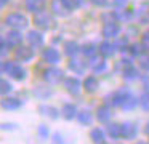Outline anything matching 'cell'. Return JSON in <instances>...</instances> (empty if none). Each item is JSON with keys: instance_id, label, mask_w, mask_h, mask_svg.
<instances>
[{"instance_id": "1", "label": "cell", "mask_w": 149, "mask_h": 144, "mask_svg": "<svg viewBox=\"0 0 149 144\" xmlns=\"http://www.w3.org/2000/svg\"><path fill=\"white\" fill-rule=\"evenodd\" d=\"M3 24L8 29H18V31H24L29 26V18L21 11H11L5 16Z\"/></svg>"}, {"instance_id": "2", "label": "cell", "mask_w": 149, "mask_h": 144, "mask_svg": "<svg viewBox=\"0 0 149 144\" xmlns=\"http://www.w3.org/2000/svg\"><path fill=\"white\" fill-rule=\"evenodd\" d=\"M32 22H34V26H36L37 29H40V31H50V29L55 27V18H53V13L47 11V10L36 13L34 18H32Z\"/></svg>"}, {"instance_id": "3", "label": "cell", "mask_w": 149, "mask_h": 144, "mask_svg": "<svg viewBox=\"0 0 149 144\" xmlns=\"http://www.w3.org/2000/svg\"><path fill=\"white\" fill-rule=\"evenodd\" d=\"M42 79L45 80V83L48 85H59L61 82H64L66 75H64V70L61 67H56L50 64L47 69H43L42 72Z\"/></svg>"}, {"instance_id": "4", "label": "cell", "mask_w": 149, "mask_h": 144, "mask_svg": "<svg viewBox=\"0 0 149 144\" xmlns=\"http://www.w3.org/2000/svg\"><path fill=\"white\" fill-rule=\"evenodd\" d=\"M130 95H132V90L127 88V86H122V88L109 93V95L104 98V101H106V104L111 106V107H122L123 101H125Z\"/></svg>"}, {"instance_id": "5", "label": "cell", "mask_w": 149, "mask_h": 144, "mask_svg": "<svg viewBox=\"0 0 149 144\" xmlns=\"http://www.w3.org/2000/svg\"><path fill=\"white\" fill-rule=\"evenodd\" d=\"M122 32V26H120V21H106L101 27V35H103L106 40H114L117 38Z\"/></svg>"}, {"instance_id": "6", "label": "cell", "mask_w": 149, "mask_h": 144, "mask_svg": "<svg viewBox=\"0 0 149 144\" xmlns=\"http://www.w3.org/2000/svg\"><path fill=\"white\" fill-rule=\"evenodd\" d=\"M36 58V48L31 45H21V47L15 48V59L18 63H31Z\"/></svg>"}, {"instance_id": "7", "label": "cell", "mask_w": 149, "mask_h": 144, "mask_svg": "<svg viewBox=\"0 0 149 144\" xmlns=\"http://www.w3.org/2000/svg\"><path fill=\"white\" fill-rule=\"evenodd\" d=\"M63 85H64L66 91L69 93V95L72 96H79L80 95V91L84 90V82H82L79 77H66L64 82H63Z\"/></svg>"}, {"instance_id": "8", "label": "cell", "mask_w": 149, "mask_h": 144, "mask_svg": "<svg viewBox=\"0 0 149 144\" xmlns=\"http://www.w3.org/2000/svg\"><path fill=\"white\" fill-rule=\"evenodd\" d=\"M3 38L5 42L8 43V47L13 50V48H18V47H21L23 45V42H24V35H23V32L21 31H18V29H10V31L7 32V34L3 35Z\"/></svg>"}, {"instance_id": "9", "label": "cell", "mask_w": 149, "mask_h": 144, "mask_svg": "<svg viewBox=\"0 0 149 144\" xmlns=\"http://www.w3.org/2000/svg\"><path fill=\"white\" fill-rule=\"evenodd\" d=\"M26 40H27V43L32 48H36V50L37 48H43V45H45V37H43L40 29H32V31H29L26 35Z\"/></svg>"}, {"instance_id": "10", "label": "cell", "mask_w": 149, "mask_h": 144, "mask_svg": "<svg viewBox=\"0 0 149 144\" xmlns=\"http://www.w3.org/2000/svg\"><path fill=\"white\" fill-rule=\"evenodd\" d=\"M42 59L45 61L47 64L56 66V64L61 61V53H59V50L55 47H45L42 50Z\"/></svg>"}, {"instance_id": "11", "label": "cell", "mask_w": 149, "mask_h": 144, "mask_svg": "<svg viewBox=\"0 0 149 144\" xmlns=\"http://www.w3.org/2000/svg\"><path fill=\"white\" fill-rule=\"evenodd\" d=\"M122 125V138L125 141H132V139H136L138 136V123L133 120H127L123 122Z\"/></svg>"}, {"instance_id": "12", "label": "cell", "mask_w": 149, "mask_h": 144, "mask_svg": "<svg viewBox=\"0 0 149 144\" xmlns=\"http://www.w3.org/2000/svg\"><path fill=\"white\" fill-rule=\"evenodd\" d=\"M50 11L53 13V16H58V18H66L71 15L64 0H50Z\"/></svg>"}, {"instance_id": "13", "label": "cell", "mask_w": 149, "mask_h": 144, "mask_svg": "<svg viewBox=\"0 0 149 144\" xmlns=\"http://www.w3.org/2000/svg\"><path fill=\"white\" fill-rule=\"evenodd\" d=\"M88 67H90L91 70H93V74H103L104 70L107 69V61L104 56H93L88 59Z\"/></svg>"}, {"instance_id": "14", "label": "cell", "mask_w": 149, "mask_h": 144, "mask_svg": "<svg viewBox=\"0 0 149 144\" xmlns=\"http://www.w3.org/2000/svg\"><path fill=\"white\" fill-rule=\"evenodd\" d=\"M87 67H88V63H85V61L80 59V58H77V56H75V58H69L68 69L72 70L75 75H82V74H85Z\"/></svg>"}, {"instance_id": "15", "label": "cell", "mask_w": 149, "mask_h": 144, "mask_svg": "<svg viewBox=\"0 0 149 144\" xmlns=\"http://www.w3.org/2000/svg\"><path fill=\"white\" fill-rule=\"evenodd\" d=\"M37 111H39L40 115H43V117H48L50 120H58L59 117H63V115H61V111H59L58 107H55V106H50V104H40Z\"/></svg>"}, {"instance_id": "16", "label": "cell", "mask_w": 149, "mask_h": 144, "mask_svg": "<svg viewBox=\"0 0 149 144\" xmlns=\"http://www.w3.org/2000/svg\"><path fill=\"white\" fill-rule=\"evenodd\" d=\"M24 104V101H21L19 98H15V96H3L2 98V109L3 111H18L21 109V106Z\"/></svg>"}, {"instance_id": "17", "label": "cell", "mask_w": 149, "mask_h": 144, "mask_svg": "<svg viewBox=\"0 0 149 144\" xmlns=\"http://www.w3.org/2000/svg\"><path fill=\"white\" fill-rule=\"evenodd\" d=\"M98 50H100L101 56H104L106 59H107V58H112L114 54L117 53L116 43H114V42H111V40H106V38H104V40L98 45Z\"/></svg>"}, {"instance_id": "18", "label": "cell", "mask_w": 149, "mask_h": 144, "mask_svg": "<svg viewBox=\"0 0 149 144\" xmlns=\"http://www.w3.org/2000/svg\"><path fill=\"white\" fill-rule=\"evenodd\" d=\"M63 53L68 58H75L82 53V47L75 40H68L63 43Z\"/></svg>"}, {"instance_id": "19", "label": "cell", "mask_w": 149, "mask_h": 144, "mask_svg": "<svg viewBox=\"0 0 149 144\" xmlns=\"http://www.w3.org/2000/svg\"><path fill=\"white\" fill-rule=\"evenodd\" d=\"M111 118H112V109H111V106H107L104 102L103 106H100L96 109V120L100 123H109Z\"/></svg>"}, {"instance_id": "20", "label": "cell", "mask_w": 149, "mask_h": 144, "mask_svg": "<svg viewBox=\"0 0 149 144\" xmlns=\"http://www.w3.org/2000/svg\"><path fill=\"white\" fill-rule=\"evenodd\" d=\"M24 8H26V11L36 15L47 8V0H24Z\"/></svg>"}, {"instance_id": "21", "label": "cell", "mask_w": 149, "mask_h": 144, "mask_svg": "<svg viewBox=\"0 0 149 144\" xmlns=\"http://www.w3.org/2000/svg\"><path fill=\"white\" fill-rule=\"evenodd\" d=\"M136 19H138L141 24H148L149 22V2H141L135 10Z\"/></svg>"}, {"instance_id": "22", "label": "cell", "mask_w": 149, "mask_h": 144, "mask_svg": "<svg viewBox=\"0 0 149 144\" xmlns=\"http://www.w3.org/2000/svg\"><path fill=\"white\" fill-rule=\"evenodd\" d=\"M122 77L127 82H135V80L141 79V74H139L138 67H136L135 64H132V66H127L122 69Z\"/></svg>"}, {"instance_id": "23", "label": "cell", "mask_w": 149, "mask_h": 144, "mask_svg": "<svg viewBox=\"0 0 149 144\" xmlns=\"http://www.w3.org/2000/svg\"><path fill=\"white\" fill-rule=\"evenodd\" d=\"M77 114H79V111H77V107H75L72 102H64V104H63L61 115H63L64 120H68V122L74 120V118H77Z\"/></svg>"}, {"instance_id": "24", "label": "cell", "mask_w": 149, "mask_h": 144, "mask_svg": "<svg viewBox=\"0 0 149 144\" xmlns=\"http://www.w3.org/2000/svg\"><path fill=\"white\" fill-rule=\"evenodd\" d=\"M32 95L37 99H48L53 96V90L48 86V83L47 85H36L32 90Z\"/></svg>"}, {"instance_id": "25", "label": "cell", "mask_w": 149, "mask_h": 144, "mask_svg": "<svg viewBox=\"0 0 149 144\" xmlns=\"http://www.w3.org/2000/svg\"><path fill=\"white\" fill-rule=\"evenodd\" d=\"M27 75H29V72H27L26 67H23L21 64H15V67L11 69L10 72V79L16 80V82H24V80L27 79Z\"/></svg>"}, {"instance_id": "26", "label": "cell", "mask_w": 149, "mask_h": 144, "mask_svg": "<svg viewBox=\"0 0 149 144\" xmlns=\"http://www.w3.org/2000/svg\"><path fill=\"white\" fill-rule=\"evenodd\" d=\"M98 88H100V80H98L96 75L85 77V80H84V90L88 93V95H93Z\"/></svg>"}, {"instance_id": "27", "label": "cell", "mask_w": 149, "mask_h": 144, "mask_svg": "<svg viewBox=\"0 0 149 144\" xmlns=\"http://www.w3.org/2000/svg\"><path fill=\"white\" fill-rule=\"evenodd\" d=\"M90 139L93 144H107V139H106V131L103 128H93L90 131Z\"/></svg>"}, {"instance_id": "28", "label": "cell", "mask_w": 149, "mask_h": 144, "mask_svg": "<svg viewBox=\"0 0 149 144\" xmlns=\"http://www.w3.org/2000/svg\"><path fill=\"white\" fill-rule=\"evenodd\" d=\"M77 120L80 125H84V127H90L91 123H93L95 117H93V112L90 111V109H82V111H79L77 114Z\"/></svg>"}, {"instance_id": "29", "label": "cell", "mask_w": 149, "mask_h": 144, "mask_svg": "<svg viewBox=\"0 0 149 144\" xmlns=\"http://www.w3.org/2000/svg\"><path fill=\"white\" fill-rule=\"evenodd\" d=\"M114 43H116L117 51H119V53L125 54L127 51H128V47H130V35L125 34V35H122V37L119 35L117 38H114Z\"/></svg>"}, {"instance_id": "30", "label": "cell", "mask_w": 149, "mask_h": 144, "mask_svg": "<svg viewBox=\"0 0 149 144\" xmlns=\"http://www.w3.org/2000/svg\"><path fill=\"white\" fill-rule=\"evenodd\" d=\"M106 133H107V136H111L112 139H120V138H122V125L116 123V122L107 123Z\"/></svg>"}, {"instance_id": "31", "label": "cell", "mask_w": 149, "mask_h": 144, "mask_svg": "<svg viewBox=\"0 0 149 144\" xmlns=\"http://www.w3.org/2000/svg\"><path fill=\"white\" fill-rule=\"evenodd\" d=\"M127 53H128L132 58H139V56H143V54L146 53V50H144V47H143L141 42H133V43H130Z\"/></svg>"}, {"instance_id": "32", "label": "cell", "mask_w": 149, "mask_h": 144, "mask_svg": "<svg viewBox=\"0 0 149 144\" xmlns=\"http://www.w3.org/2000/svg\"><path fill=\"white\" fill-rule=\"evenodd\" d=\"M98 53H100V50H98V45H95V43H85V45H82V54H84L87 59L96 56Z\"/></svg>"}, {"instance_id": "33", "label": "cell", "mask_w": 149, "mask_h": 144, "mask_svg": "<svg viewBox=\"0 0 149 144\" xmlns=\"http://www.w3.org/2000/svg\"><path fill=\"white\" fill-rule=\"evenodd\" d=\"M136 106H139V98H136L132 93V95L123 101V104L120 109H122V111H133V109H136Z\"/></svg>"}, {"instance_id": "34", "label": "cell", "mask_w": 149, "mask_h": 144, "mask_svg": "<svg viewBox=\"0 0 149 144\" xmlns=\"http://www.w3.org/2000/svg\"><path fill=\"white\" fill-rule=\"evenodd\" d=\"M139 107L144 112H149V91L144 90V91L139 95Z\"/></svg>"}, {"instance_id": "35", "label": "cell", "mask_w": 149, "mask_h": 144, "mask_svg": "<svg viewBox=\"0 0 149 144\" xmlns=\"http://www.w3.org/2000/svg\"><path fill=\"white\" fill-rule=\"evenodd\" d=\"M0 91H2V95H3V96H8L11 91H13V85H11L10 80H7V79L0 80Z\"/></svg>"}, {"instance_id": "36", "label": "cell", "mask_w": 149, "mask_h": 144, "mask_svg": "<svg viewBox=\"0 0 149 144\" xmlns=\"http://www.w3.org/2000/svg\"><path fill=\"white\" fill-rule=\"evenodd\" d=\"M138 67L144 72H149V53H144L138 58Z\"/></svg>"}, {"instance_id": "37", "label": "cell", "mask_w": 149, "mask_h": 144, "mask_svg": "<svg viewBox=\"0 0 149 144\" xmlns=\"http://www.w3.org/2000/svg\"><path fill=\"white\" fill-rule=\"evenodd\" d=\"M18 61H10V59H3L2 61V74H5V75H10L11 69L15 67V64H16Z\"/></svg>"}, {"instance_id": "38", "label": "cell", "mask_w": 149, "mask_h": 144, "mask_svg": "<svg viewBox=\"0 0 149 144\" xmlns=\"http://www.w3.org/2000/svg\"><path fill=\"white\" fill-rule=\"evenodd\" d=\"M37 134H39V138L42 141H47L50 138V128L47 127V125H39V127H37Z\"/></svg>"}, {"instance_id": "39", "label": "cell", "mask_w": 149, "mask_h": 144, "mask_svg": "<svg viewBox=\"0 0 149 144\" xmlns=\"http://www.w3.org/2000/svg\"><path fill=\"white\" fill-rule=\"evenodd\" d=\"M64 3H66V6L69 8V11H71V13L84 6V0H64Z\"/></svg>"}, {"instance_id": "40", "label": "cell", "mask_w": 149, "mask_h": 144, "mask_svg": "<svg viewBox=\"0 0 149 144\" xmlns=\"http://www.w3.org/2000/svg\"><path fill=\"white\" fill-rule=\"evenodd\" d=\"M52 144H72V143H68V141L64 139V136H63V134L59 133V131H56V133L53 134Z\"/></svg>"}, {"instance_id": "41", "label": "cell", "mask_w": 149, "mask_h": 144, "mask_svg": "<svg viewBox=\"0 0 149 144\" xmlns=\"http://www.w3.org/2000/svg\"><path fill=\"white\" fill-rule=\"evenodd\" d=\"M143 43V47H144L146 53H149V31H144L141 34V40H139Z\"/></svg>"}, {"instance_id": "42", "label": "cell", "mask_w": 149, "mask_h": 144, "mask_svg": "<svg viewBox=\"0 0 149 144\" xmlns=\"http://www.w3.org/2000/svg\"><path fill=\"white\" fill-rule=\"evenodd\" d=\"M91 5H95L96 8H106V6H109V0H90Z\"/></svg>"}, {"instance_id": "43", "label": "cell", "mask_w": 149, "mask_h": 144, "mask_svg": "<svg viewBox=\"0 0 149 144\" xmlns=\"http://www.w3.org/2000/svg\"><path fill=\"white\" fill-rule=\"evenodd\" d=\"M127 5H128V0H112V6L116 10L127 8Z\"/></svg>"}, {"instance_id": "44", "label": "cell", "mask_w": 149, "mask_h": 144, "mask_svg": "<svg viewBox=\"0 0 149 144\" xmlns=\"http://www.w3.org/2000/svg\"><path fill=\"white\" fill-rule=\"evenodd\" d=\"M18 128V123H15V122H3L2 123V130L3 131H13V130H16Z\"/></svg>"}, {"instance_id": "45", "label": "cell", "mask_w": 149, "mask_h": 144, "mask_svg": "<svg viewBox=\"0 0 149 144\" xmlns=\"http://www.w3.org/2000/svg\"><path fill=\"white\" fill-rule=\"evenodd\" d=\"M132 64H133V58L132 56H128V58L123 56V58H120V61H119V66L122 67V69L127 67V66H132Z\"/></svg>"}, {"instance_id": "46", "label": "cell", "mask_w": 149, "mask_h": 144, "mask_svg": "<svg viewBox=\"0 0 149 144\" xmlns=\"http://www.w3.org/2000/svg\"><path fill=\"white\" fill-rule=\"evenodd\" d=\"M10 50H11V48L8 47V43L3 40V38H2V50H0V54H2V58H3V59L7 58V54L10 53Z\"/></svg>"}, {"instance_id": "47", "label": "cell", "mask_w": 149, "mask_h": 144, "mask_svg": "<svg viewBox=\"0 0 149 144\" xmlns=\"http://www.w3.org/2000/svg\"><path fill=\"white\" fill-rule=\"evenodd\" d=\"M139 80H141L143 88H144V90H148V91H149V72H146L144 75H141V79H139Z\"/></svg>"}, {"instance_id": "48", "label": "cell", "mask_w": 149, "mask_h": 144, "mask_svg": "<svg viewBox=\"0 0 149 144\" xmlns=\"http://www.w3.org/2000/svg\"><path fill=\"white\" fill-rule=\"evenodd\" d=\"M144 133H146V134H148V136H149V120L146 122V125H144Z\"/></svg>"}, {"instance_id": "49", "label": "cell", "mask_w": 149, "mask_h": 144, "mask_svg": "<svg viewBox=\"0 0 149 144\" xmlns=\"http://www.w3.org/2000/svg\"><path fill=\"white\" fill-rule=\"evenodd\" d=\"M8 2H11V0H0V5H2V8H5Z\"/></svg>"}, {"instance_id": "50", "label": "cell", "mask_w": 149, "mask_h": 144, "mask_svg": "<svg viewBox=\"0 0 149 144\" xmlns=\"http://www.w3.org/2000/svg\"><path fill=\"white\" fill-rule=\"evenodd\" d=\"M135 144H148V143H144V141H138V143H135Z\"/></svg>"}]
</instances>
